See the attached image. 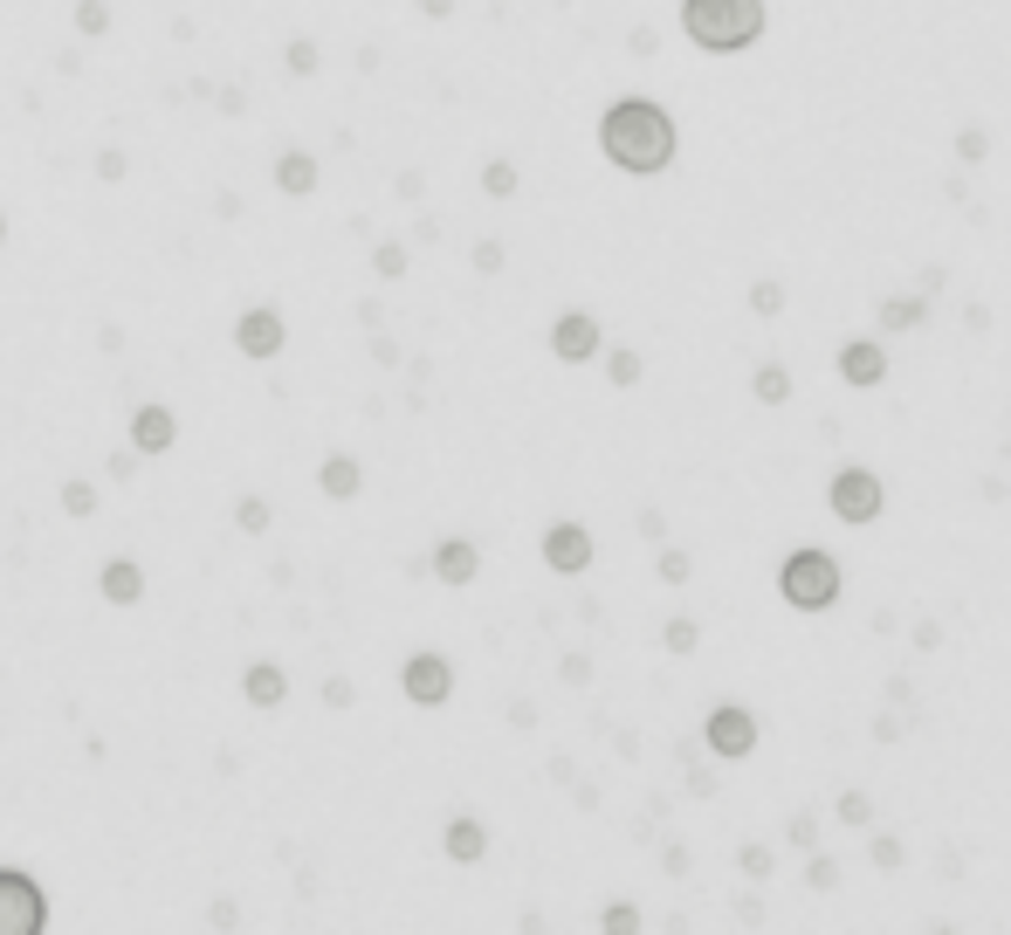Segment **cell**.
Returning <instances> with one entry per match:
<instances>
[{"mask_svg":"<svg viewBox=\"0 0 1011 935\" xmlns=\"http://www.w3.org/2000/svg\"><path fill=\"white\" fill-rule=\"evenodd\" d=\"M599 151L633 172V179H654L674 166V151H682V132H674V117L661 111L654 97H619L613 111L599 117Z\"/></svg>","mask_w":1011,"mask_h":935,"instance_id":"6da1fadb","label":"cell"},{"mask_svg":"<svg viewBox=\"0 0 1011 935\" xmlns=\"http://www.w3.org/2000/svg\"><path fill=\"white\" fill-rule=\"evenodd\" d=\"M682 35L703 56H737L764 35V0H682Z\"/></svg>","mask_w":1011,"mask_h":935,"instance_id":"7a4b0ae2","label":"cell"},{"mask_svg":"<svg viewBox=\"0 0 1011 935\" xmlns=\"http://www.w3.org/2000/svg\"><path fill=\"white\" fill-rule=\"evenodd\" d=\"M777 592H785L791 612H833L840 606V557L833 551H791L777 564Z\"/></svg>","mask_w":1011,"mask_h":935,"instance_id":"3957f363","label":"cell"},{"mask_svg":"<svg viewBox=\"0 0 1011 935\" xmlns=\"http://www.w3.org/2000/svg\"><path fill=\"white\" fill-rule=\"evenodd\" d=\"M0 935H48V894L21 867H0Z\"/></svg>","mask_w":1011,"mask_h":935,"instance_id":"277c9868","label":"cell"},{"mask_svg":"<svg viewBox=\"0 0 1011 935\" xmlns=\"http://www.w3.org/2000/svg\"><path fill=\"white\" fill-rule=\"evenodd\" d=\"M825 509H833L840 523H853V530H861V523H874V516L888 509V488H880V475H874V467H861V461H853V467H840V475L825 482Z\"/></svg>","mask_w":1011,"mask_h":935,"instance_id":"5b68a950","label":"cell"},{"mask_svg":"<svg viewBox=\"0 0 1011 935\" xmlns=\"http://www.w3.org/2000/svg\"><path fill=\"white\" fill-rule=\"evenodd\" d=\"M400 695L413 701V709H448V695H454V661H448V654H434V646L406 654V667H400Z\"/></svg>","mask_w":1011,"mask_h":935,"instance_id":"8992f818","label":"cell"},{"mask_svg":"<svg viewBox=\"0 0 1011 935\" xmlns=\"http://www.w3.org/2000/svg\"><path fill=\"white\" fill-rule=\"evenodd\" d=\"M282 345H290V324H282L276 303H248L235 317V351L248 358V365H269V358H282Z\"/></svg>","mask_w":1011,"mask_h":935,"instance_id":"52a82bcc","label":"cell"},{"mask_svg":"<svg viewBox=\"0 0 1011 935\" xmlns=\"http://www.w3.org/2000/svg\"><path fill=\"white\" fill-rule=\"evenodd\" d=\"M703 743L716 750L722 764H743L750 750H757V716H750L743 701H716L709 722H703Z\"/></svg>","mask_w":1011,"mask_h":935,"instance_id":"ba28073f","label":"cell"},{"mask_svg":"<svg viewBox=\"0 0 1011 935\" xmlns=\"http://www.w3.org/2000/svg\"><path fill=\"white\" fill-rule=\"evenodd\" d=\"M606 351V330L592 309H564V317L551 324V358L558 365H592V358Z\"/></svg>","mask_w":1011,"mask_h":935,"instance_id":"9c48e42d","label":"cell"},{"mask_svg":"<svg viewBox=\"0 0 1011 935\" xmlns=\"http://www.w3.org/2000/svg\"><path fill=\"white\" fill-rule=\"evenodd\" d=\"M172 440H179V413H172L166 399H145V406H132V454H138V461H159V454H172Z\"/></svg>","mask_w":1011,"mask_h":935,"instance_id":"30bf717a","label":"cell"},{"mask_svg":"<svg viewBox=\"0 0 1011 935\" xmlns=\"http://www.w3.org/2000/svg\"><path fill=\"white\" fill-rule=\"evenodd\" d=\"M537 551H543V564H551L558 578H585L592 571V530L585 523H551Z\"/></svg>","mask_w":1011,"mask_h":935,"instance_id":"8fae6325","label":"cell"},{"mask_svg":"<svg viewBox=\"0 0 1011 935\" xmlns=\"http://www.w3.org/2000/svg\"><path fill=\"white\" fill-rule=\"evenodd\" d=\"M427 578H440V585H475L482 578V551H475V543L469 537H440L434 543V551H427Z\"/></svg>","mask_w":1011,"mask_h":935,"instance_id":"7c38bea8","label":"cell"},{"mask_svg":"<svg viewBox=\"0 0 1011 935\" xmlns=\"http://www.w3.org/2000/svg\"><path fill=\"white\" fill-rule=\"evenodd\" d=\"M97 599L117 606V612H132V606L145 599V564H138V557H103V571H97Z\"/></svg>","mask_w":1011,"mask_h":935,"instance_id":"4fadbf2b","label":"cell"},{"mask_svg":"<svg viewBox=\"0 0 1011 935\" xmlns=\"http://www.w3.org/2000/svg\"><path fill=\"white\" fill-rule=\"evenodd\" d=\"M317 496L358 503V496H366V461H358V454H324L317 461Z\"/></svg>","mask_w":1011,"mask_h":935,"instance_id":"5bb4252c","label":"cell"},{"mask_svg":"<svg viewBox=\"0 0 1011 935\" xmlns=\"http://www.w3.org/2000/svg\"><path fill=\"white\" fill-rule=\"evenodd\" d=\"M440 853H448L454 867H475L482 853H488V825H482L475 812H454L448 825H440Z\"/></svg>","mask_w":1011,"mask_h":935,"instance_id":"9a60e30c","label":"cell"},{"mask_svg":"<svg viewBox=\"0 0 1011 935\" xmlns=\"http://www.w3.org/2000/svg\"><path fill=\"white\" fill-rule=\"evenodd\" d=\"M241 701H248V709H282V701H290V674H282V661H248L241 667Z\"/></svg>","mask_w":1011,"mask_h":935,"instance_id":"2e32d148","label":"cell"},{"mask_svg":"<svg viewBox=\"0 0 1011 935\" xmlns=\"http://www.w3.org/2000/svg\"><path fill=\"white\" fill-rule=\"evenodd\" d=\"M840 379L867 393V385H880V379H888V351H880L874 337H853V345H840Z\"/></svg>","mask_w":1011,"mask_h":935,"instance_id":"e0dca14e","label":"cell"},{"mask_svg":"<svg viewBox=\"0 0 1011 935\" xmlns=\"http://www.w3.org/2000/svg\"><path fill=\"white\" fill-rule=\"evenodd\" d=\"M317 179H324V166H317V151H276V187L290 193V200H310L317 193Z\"/></svg>","mask_w":1011,"mask_h":935,"instance_id":"ac0fdd59","label":"cell"},{"mask_svg":"<svg viewBox=\"0 0 1011 935\" xmlns=\"http://www.w3.org/2000/svg\"><path fill=\"white\" fill-rule=\"evenodd\" d=\"M929 324V296H888L880 303V330H915Z\"/></svg>","mask_w":1011,"mask_h":935,"instance_id":"d6986e66","label":"cell"},{"mask_svg":"<svg viewBox=\"0 0 1011 935\" xmlns=\"http://www.w3.org/2000/svg\"><path fill=\"white\" fill-rule=\"evenodd\" d=\"M76 35H83V42H103V35H111L117 29V14H111V0H76Z\"/></svg>","mask_w":1011,"mask_h":935,"instance_id":"ffe728a7","label":"cell"},{"mask_svg":"<svg viewBox=\"0 0 1011 935\" xmlns=\"http://www.w3.org/2000/svg\"><path fill=\"white\" fill-rule=\"evenodd\" d=\"M282 69H290L296 83H303V76H317V69H324V48L310 42V35H290V42H282Z\"/></svg>","mask_w":1011,"mask_h":935,"instance_id":"44dd1931","label":"cell"},{"mask_svg":"<svg viewBox=\"0 0 1011 935\" xmlns=\"http://www.w3.org/2000/svg\"><path fill=\"white\" fill-rule=\"evenodd\" d=\"M63 516H69V523H90V516H97V482L63 475Z\"/></svg>","mask_w":1011,"mask_h":935,"instance_id":"7402d4cb","label":"cell"},{"mask_svg":"<svg viewBox=\"0 0 1011 935\" xmlns=\"http://www.w3.org/2000/svg\"><path fill=\"white\" fill-rule=\"evenodd\" d=\"M599 358H606V379L619 385V393H627V385H640V372H647V365H640V351H633V345H606Z\"/></svg>","mask_w":1011,"mask_h":935,"instance_id":"603a6c76","label":"cell"},{"mask_svg":"<svg viewBox=\"0 0 1011 935\" xmlns=\"http://www.w3.org/2000/svg\"><path fill=\"white\" fill-rule=\"evenodd\" d=\"M269 523H276L269 496H241V503H235V530H241V537H269Z\"/></svg>","mask_w":1011,"mask_h":935,"instance_id":"cb8c5ba5","label":"cell"},{"mask_svg":"<svg viewBox=\"0 0 1011 935\" xmlns=\"http://www.w3.org/2000/svg\"><path fill=\"white\" fill-rule=\"evenodd\" d=\"M750 393H757L764 406H785V399H791V372H785V365H757V379H750Z\"/></svg>","mask_w":1011,"mask_h":935,"instance_id":"d4e9b609","label":"cell"},{"mask_svg":"<svg viewBox=\"0 0 1011 935\" xmlns=\"http://www.w3.org/2000/svg\"><path fill=\"white\" fill-rule=\"evenodd\" d=\"M406 262H413V255H406V241H379V248H372V275H379V282H400V275H406Z\"/></svg>","mask_w":1011,"mask_h":935,"instance_id":"484cf974","label":"cell"},{"mask_svg":"<svg viewBox=\"0 0 1011 935\" xmlns=\"http://www.w3.org/2000/svg\"><path fill=\"white\" fill-rule=\"evenodd\" d=\"M661 646H667V654H695V646H703V627H695L688 612H674L667 633H661Z\"/></svg>","mask_w":1011,"mask_h":935,"instance_id":"4316f807","label":"cell"},{"mask_svg":"<svg viewBox=\"0 0 1011 935\" xmlns=\"http://www.w3.org/2000/svg\"><path fill=\"white\" fill-rule=\"evenodd\" d=\"M482 193H488V200H516V166H509V159H488V166H482Z\"/></svg>","mask_w":1011,"mask_h":935,"instance_id":"83f0119b","label":"cell"},{"mask_svg":"<svg viewBox=\"0 0 1011 935\" xmlns=\"http://www.w3.org/2000/svg\"><path fill=\"white\" fill-rule=\"evenodd\" d=\"M90 172L103 179V187H117V179H124V172H132V159H124V151H117V145H103V151H97V159H90Z\"/></svg>","mask_w":1011,"mask_h":935,"instance_id":"f1b7e54d","label":"cell"},{"mask_svg":"<svg viewBox=\"0 0 1011 935\" xmlns=\"http://www.w3.org/2000/svg\"><path fill=\"white\" fill-rule=\"evenodd\" d=\"M984 151H991V132H984V124H964V132H956V159H964V166H977Z\"/></svg>","mask_w":1011,"mask_h":935,"instance_id":"f546056e","label":"cell"},{"mask_svg":"<svg viewBox=\"0 0 1011 935\" xmlns=\"http://www.w3.org/2000/svg\"><path fill=\"white\" fill-rule=\"evenodd\" d=\"M469 262H475V275H503L509 248H503V241H475V248H469Z\"/></svg>","mask_w":1011,"mask_h":935,"instance_id":"4dcf8cb0","label":"cell"},{"mask_svg":"<svg viewBox=\"0 0 1011 935\" xmlns=\"http://www.w3.org/2000/svg\"><path fill=\"white\" fill-rule=\"evenodd\" d=\"M806 880H812L819 894H833V888H840V860H825V853H812V860H806Z\"/></svg>","mask_w":1011,"mask_h":935,"instance_id":"1f68e13d","label":"cell"},{"mask_svg":"<svg viewBox=\"0 0 1011 935\" xmlns=\"http://www.w3.org/2000/svg\"><path fill=\"white\" fill-rule=\"evenodd\" d=\"M785 840L812 853V846H819V819H812V812H791V819H785Z\"/></svg>","mask_w":1011,"mask_h":935,"instance_id":"d6a6232c","label":"cell"},{"mask_svg":"<svg viewBox=\"0 0 1011 935\" xmlns=\"http://www.w3.org/2000/svg\"><path fill=\"white\" fill-rule=\"evenodd\" d=\"M867 819H874V798L867 791H846L840 798V825H867Z\"/></svg>","mask_w":1011,"mask_h":935,"instance_id":"836d02e7","label":"cell"},{"mask_svg":"<svg viewBox=\"0 0 1011 935\" xmlns=\"http://www.w3.org/2000/svg\"><path fill=\"white\" fill-rule=\"evenodd\" d=\"M750 309H757V317H777V309H785V290H777V282H757V290H750Z\"/></svg>","mask_w":1011,"mask_h":935,"instance_id":"e575fe53","label":"cell"},{"mask_svg":"<svg viewBox=\"0 0 1011 935\" xmlns=\"http://www.w3.org/2000/svg\"><path fill=\"white\" fill-rule=\"evenodd\" d=\"M351 701H358V688L345 681V674H330V681H324V709H351Z\"/></svg>","mask_w":1011,"mask_h":935,"instance_id":"d590c367","label":"cell"},{"mask_svg":"<svg viewBox=\"0 0 1011 935\" xmlns=\"http://www.w3.org/2000/svg\"><path fill=\"white\" fill-rule=\"evenodd\" d=\"M737 867H743L750 880H764V874H771V846H743V853H737Z\"/></svg>","mask_w":1011,"mask_h":935,"instance_id":"8d00e7d4","label":"cell"},{"mask_svg":"<svg viewBox=\"0 0 1011 935\" xmlns=\"http://www.w3.org/2000/svg\"><path fill=\"white\" fill-rule=\"evenodd\" d=\"M661 585H688V551H661Z\"/></svg>","mask_w":1011,"mask_h":935,"instance_id":"74e56055","label":"cell"},{"mask_svg":"<svg viewBox=\"0 0 1011 935\" xmlns=\"http://www.w3.org/2000/svg\"><path fill=\"white\" fill-rule=\"evenodd\" d=\"M366 351H372V365H385V372L400 365V345H393V337H385V330H372V345H366Z\"/></svg>","mask_w":1011,"mask_h":935,"instance_id":"f35d334b","label":"cell"},{"mask_svg":"<svg viewBox=\"0 0 1011 935\" xmlns=\"http://www.w3.org/2000/svg\"><path fill=\"white\" fill-rule=\"evenodd\" d=\"M874 867H880V874H895V867H901V840L880 833V840H874Z\"/></svg>","mask_w":1011,"mask_h":935,"instance_id":"ab89813d","label":"cell"},{"mask_svg":"<svg viewBox=\"0 0 1011 935\" xmlns=\"http://www.w3.org/2000/svg\"><path fill=\"white\" fill-rule=\"evenodd\" d=\"M599 922H606L613 935H627V928H640V915H633V908H627V901H613V908H606V915H599Z\"/></svg>","mask_w":1011,"mask_h":935,"instance_id":"60d3db41","label":"cell"},{"mask_svg":"<svg viewBox=\"0 0 1011 935\" xmlns=\"http://www.w3.org/2000/svg\"><path fill=\"white\" fill-rule=\"evenodd\" d=\"M558 674H564L572 688H585V681H592V661H585V654H564V661H558Z\"/></svg>","mask_w":1011,"mask_h":935,"instance_id":"b9f144b4","label":"cell"},{"mask_svg":"<svg viewBox=\"0 0 1011 935\" xmlns=\"http://www.w3.org/2000/svg\"><path fill=\"white\" fill-rule=\"evenodd\" d=\"M214 103H221L227 117H241V111H248V90H241V83H227V90H214Z\"/></svg>","mask_w":1011,"mask_h":935,"instance_id":"7bdbcfd3","label":"cell"},{"mask_svg":"<svg viewBox=\"0 0 1011 935\" xmlns=\"http://www.w3.org/2000/svg\"><path fill=\"white\" fill-rule=\"evenodd\" d=\"M420 8V21H454V0H413Z\"/></svg>","mask_w":1011,"mask_h":935,"instance_id":"ee69618b","label":"cell"},{"mask_svg":"<svg viewBox=\"0 0 1011 935\" xmlns=\"http://www.w3.org/2000/svg\"><path fill=\"white\" fill-rule=\"evenodd\" d=\"M111 475H117V482H132V475H138V454H132V448L111 454Z\"/></svg>","mask_w":1011,"mask_h":935,"instance_id":"f6af8a7d","label":"cell"},{"mask_svg":"<svg viewBox=\"0 0 1011 935\" xmlns=\"http://www.w3.org/2000/svg\"><path fill=\"white\" fill-rule=\"evenodd\" d=\"M206 922H214V928H235V922H241V908H235V901H214V915H206Z\"/></svg>","mask_w":1011,"mask_h":935,"instance_id":"bcb514c9","label":"cell"},{"mask_svg":"<svg viewBox=\"0 0 1011 935\" xmlns=\"http://www.w3.org/2000/svg\"><path fill=\"white\" fill-rule=\"evenodd\" d=\"M0 241H8V214H0Z\"/></svg>","mask_w":1011,"mask_h":935,"instance_id":"7dc6e473","label":"cell"}]
</instances>
